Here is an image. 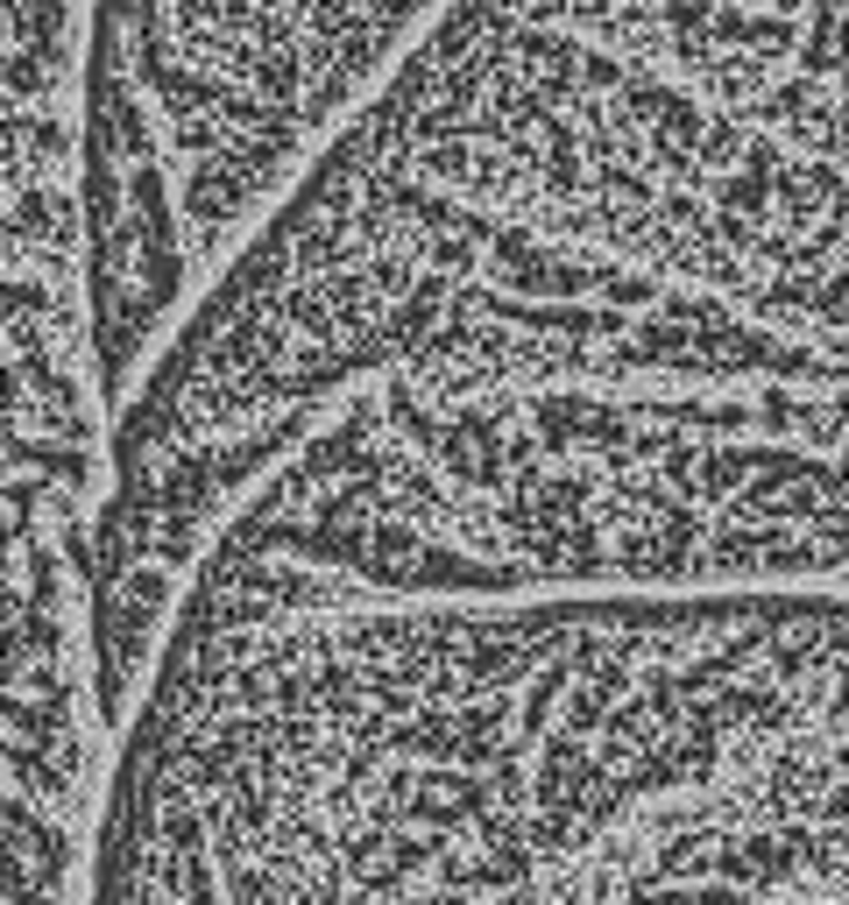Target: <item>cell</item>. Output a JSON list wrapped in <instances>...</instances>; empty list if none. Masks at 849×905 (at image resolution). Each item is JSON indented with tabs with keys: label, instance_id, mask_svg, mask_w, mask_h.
Returning <instances> with one entry per match:
<instances>
[{
	"label": "cell",
	"instance_id": "obj_1",
	"mask_svg": "<svg viewBox=\"0 0 849 905\" xmlns=\"http://www.w3.org/2000/svg\"><path fill=\"white\" fill-rule=\"evenodd\" d=\"M453 0H99L85 311L121 404L220 270Z\"/></svg>",
	"mask_w": 849,
	"mask_h": 905
}]
</instances>
